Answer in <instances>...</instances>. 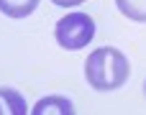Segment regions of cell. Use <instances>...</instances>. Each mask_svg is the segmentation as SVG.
<instances>
[{
	"label": "cell",
	"mask_w": 146,
	"mask_h": 115,
	"mask_svg": "<svg viewBox=\"0 0 146 115\" xmlns=\"http://www.w3.org/2000/svg\"><path fill=\"white\" fill-rule=\"evenodd\" d=\"M38 8V0H0V13L8 18H26Z\"/></svg>",
	"instance_id": "5"
},
{
	"label": "cell",
	"mask_w": 146,
	"mask_h": 115,
	"mask_svg": "<svg viewBox=\"0 0 146 115\" xmlns=\"http://www.w3.org/2000/svg\"><path fill=\"white\" fill-rule=\"evenodd\" d=\"M54 5H59V8H72V5H82L85 0H51Z\"/></svg>",
	"instance_id": "7"
},
{
	"label": "cell",
	"mask_w": 146,
	"mask_h": 115,
	"mask_svg": "<svg viewBox=\"0 0 146 115\" xmlns=\"http://www.w3.org/2000/svg\"><path fill=\"white\" fill-rule=\"evenodd\" d=\"M128 74H131V67H128L126 54L113 46L95 49L85 61V79L98 92H110V90L123 87Z\"/></svg>",
	"instance_id": "1"
},
{
	"label": "cell",
	"mask_w": 146,
	"mask_h": 115,
	"mask_svg": "<svg viewBox=\"0 0 146 115\" xmlns=\"http://www.w3.org/2000/svg\"><path fill=\"white\" fill-rule=\"evenodd\" d=\"M144 95H146V82H144Z\"/></svg>",
	"instance_id": "8"
},
{
	"label": "cell",
	"mask_w": 146,
	"mask_h": 115,
	"mask_svg": "<svg viewBox=\"0 0 146 115\" xmlns=\"http://www.w3.org/2000/svg\"><path fill=\"white\" fill-rule=\"evenodd\" d=\"M33 115H72L74 113V105L67 100V97H59V95H51V97H44L36 102V108H31Z\"/></svg>",
	"instance_id": "4"
},
{
	"label": "cell",
	"mask_w": 146,
	"mask_h": 115,
	"mask_svg": "<svg viewBox=\"0 0 146 115\" xmlns=\"http://www.w3.org/2000/svg\"><path fill=\"white\" fill-rule=\"evenodd\" d=\"M118 10L136 23H146V0H115Z\"/></svg>",
	"instance_id": "6"
},
{
	"label": "cell",
	"mask_w": 146,
	"mask_h": 115,
	"mask_svg": "<svg viewBox=\"0 0 146 115\" xmlns=\"http://www.w3.org/2000/svg\"><path fill=\"white\" fill-rule=\"evenodd\" d=\"M54 36H56V44L62 49L80 51V49H85L92 41V36H95V20L87 13H69L62 20H56Z\"/></svg>",
	"instance_id": "2"
},
{
	"label": "cell",
	"mask_w": 146,
	"mask_h": 115,
	"mask_svg": "<svg viewBox=\"0 0 146 115\" xmlns=\"http://www.w3.org/2000/svg\"><path fill=\"white\" fill-rule=\"evenodd\" d=\"M28 105L23 95L13 87H0V115H26Z\"/></svg>",
	"instance_id": "3"
}]
</instances>
